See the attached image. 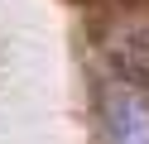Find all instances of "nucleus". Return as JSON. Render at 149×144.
Instances as JSON below:
<instances>
[{
    "mask_svg": "<svg viewBox=\"0 0 149 144\" xmlns=\"http://www.w3.org/2000/svg\"><path fill=\"white\" fill-rule=\"evenodd\" d=\"M106 130L111 144H149V106L130 91H116L106 101Z\"/></svg>",
    "mask_w": 149,
    "mask_h": 144,
    "instance_id": "nucleus-1",
    "label": "nucleus"
}]
</instances>
